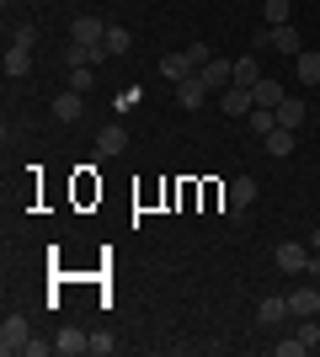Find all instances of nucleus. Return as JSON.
Here are the masks:
<instances>
[{
  "label": "nucleus",
  "mask_w": 320,
  "mask_h": 357,
  "mask_svg": "<svg viewBox=\"0 0 320 357\" xmlns=\"http://www.w3.org/2000/svg\"><path fill=\"white\" fill-rule=\"evenodd\" d=\"M27 314H6V326H0V352L16 357V352H27Z\"/></svg>",
  "instance_id": "f257e3e1"
},
{
  "label": "nucleus",
  "mask_w": 320,
  "mask_h": 357,
  "mask_svg": "<svg viewBox=\"0 0 320 357\" xmlns=\"http://www.w3.org/2000/svg\"><path fill=\"white\" fill-rule=\"evenodd\" d=\"M198 70H203V59L192 54V48H182V54H166V59H160V75H171V80H192Z\"/></svg>",
  "instance_id": "f03ea898"
},
{
  "label": "nucleus",
  "mask_w": 320,
  "mask_h": 357,
  "mask_svg": "<svg viewBox=\"0 0 320 357\" xmlns=\"http://www.w3.org/2000/svg\"><path fill=\"white\" fill-rule=\"evenodd\" d=\"M267 48H277V54H305V38H299V27L294 22H283V27H267Z\"/></svg>",
  "instance_id": "7ed1b4c3"
},
{
  "label": "nucleus",
  "mask_w": 320,
  "mask_h": 357,
  "mask_svg": "<svg viewBox=\"0 0 320 357\" xmlns=\"http://www.w3.org/2000/svg\"><path fill=\"white\" fill-rule=\"evenodd\" d=\"M70 38H75V43H86V48H102V43H107V27L96 22V16H75V22H70Z\"/></svg>",
  "instance_id": "20e7f679"
},
{
  "label": "nucleus",
  "mask_w": 320,
  "mask_h": 357,
  "mask_svg": "<svg viewBox=\"0 0 320 357\" xmlns=\"http://www.w3.org/2000/svg\"><path fill=\"white\" fill-rule=\"evenodd\" d=\"M198 80H203L208 91H224L229 80H235V59H208V64L198 70Z\"/></svg>",
  "instance_id": "39448f33"
},
{
  "label": "nucleus",
  "mask_w": 320,
  "mask_h": 357,
  "mask_svg": "<svg viewBox=\"0 0 320 357\" xmlns=\"http://www.w3.org/2000/svg\"><path fill=\"white\" fill-rule=\"evenodd\" d=\"M203 102H208V86H203L198 75H192V80H176V107H182V112H198Z\"/></svg>",
  "instance_id": "423d86ee"
},
{
  "label": "nucleus",
  "mask_w": 320,
  "mask_h": 357,
  "mask_svg": "<svg viewBox=\"0 0 320 357\" xmlns=\"http://www.w3.org/2000/svg\"><path fill=\"white\" fill-rule=\"evenodd\" d=\"M224 112H229V118H251V112H257L251 86H224Z\"/></svg>",
  "instance_id": "0eeeda50"
},
{
  "label": "nucleus",
  "mask_w": 320,
  "mask_h": 357,
  "mask_svg": "<svg viewBox=\"0 0 320 357\" xmlns=\"http://www.w3.org/2000/svg\"><path fill=\"white\" fill-rule=\"evenodd\" d=\"M289 314H294V320H315V314H320V294H315V288H294V294H289Z\"/></svg>",
  "instance_id": "6e6552de"
},
{
  "label": "nucleus",
  "mask_w": 320,
  "mask_h": 357,
  "mask_svg": "<svg viewBox=\"0 0 320 357\" xmlns=\"http://www.w3.org/2000/svg\"><path fill=\"white\" fill-rule=\"evenodd\" d=\"M80 112H86V96H80V91H59V96H54V118L59 123H80Z\"/></svg>",
  "instance_id": "1a4fd4ad"
},
{
  "label": "nucleus",
  "mask_w": 320,
  "mask_h": 357,
  "mask_svg": "<svg viewBox=\"0 0 320 357\" xmlns=\"http://www.w3.org/2000/svg\"><path fill=\"white\" fill-rule=\"evenodd\" d=\"M251 203H257V181H251V176H235V181H229V213H245Z\"/></svg>",
  "instance_id": "9d476101"
},
{
  "label": "nucleus",
  "mask_w": 320,
  "mask_h": 357,
  "mask_svg": "<svg viewBox=\"0 0 320 357\" xmlns=\"http://www.w3.org/2000/svg\"><path fill=\"white\" fill-rule=\"evenodd\" d=\"M277 267L283 272H310V251L299 240H289V245H277Z\"/></svg>",
  "instance_id": "9b49d317"
},
{
  "label": "nucleus",
  "mask_w": 320,
  "mask_h": 357,
  "mask_svg": "<svg viewBox=\"0 0 320 357\" xmlns=\"http://www.w3.org/2000/svg\"><path fill=\"white\" fill-rule=\"evenodd\" d=\"M54 347H59L64 357H80V352H91V336H86V331H75V326H64L59 336H54Z\"/></svg>",
  "instance_id": "f8f14e48"
},
{
  "label": "nucleus",
  "mask_w": 320,
  "mask_h": 357,
  "mask_svg": "<svg viewBox=\"0 0 320 357\" xmlns=\"http://www.w3.org/2000/svg\"><path fill=\"white\" fill-rule=\"evenodd\" d=\"M123 149H128V134H123L118 123L96 128V155H123Z\"/></svg>",
  "instance_id": "ddd939ff"
},
{
  "label": "nucleus",
  "mask_w": 320,
  "mask_h": 357,
  "mask_svg": "<svg viewBox=\"0 0 320 357\" xmlns=\"http://www.w3.org/2000/svg\"><path fill=\"white\" fill-rule=\"evenodd\" d=\"M273 112H277V128H299L305 123V102H294V96H283Z\"/></svg>",
  "instance_id": "4468645a"
},
{
  "label": "nucleus",
  "mask_w": 320,
  "mask_h": 357,
  "mask_svg": "<svg viewBox=\"0 0 320 357\" xmlns=\"http://www.w3.org/2000/svg\"><path fill=\"white\" fill-rule=\"evenodd\" d=\"M32 70V48H6V75H11V80H22V75Z\"/></svg>",
  "instance_id": "2eb2a0df"
},
{
  "label": "nucleus",
  "mask_w": 320,
  "mask_h": 357,
  "mask_svg": "<svg viewBox=\"0 0 320 357\" xmlns=\"http://www.w3.org/2000/svg\"><path fill=\"white\" fill-rule=\"evenodd\" d=\"M267 155H277V160H283V155H294V128H267Z\"/></svg>",
  "instance_id": "dca6fc26"
},
{
  "label": "nucleus",
  "mask_w": 320,
  "mask_h": 357,
  "mask_svg": "<svg viewBox=\"0 0 320 357\" xmlns=\"http://www.w3.org/2000/svg\"><path fill=\"white\" fill-rule=\"evenodd\" d=\"M261 326H283V320H289V294L283 298H261Z\"/></svg>",
  "instance_id": "f3484780"
},
{
  "label": "nucleus",
  "mask_w": 320,
  "mask_h": 357,
  "mask_svg": "<svg viewBox=\"0 0 320 357\" xmlns=\"http://www.w3.org/2000/svg\"><path fill=\"white\" fill-rule=\"evenodd\" d=\"M294 70H299V80H305V86H320V54H315V48H305V54L294 59Z\"/></svg>",
  "instance_id": "a211bd4d"
},
{
  "label": "nucleus",
  "mask_w": 320,
  "mask_h": 357,
  "mask_svg": "<svg viewBox=\"0 0 320 357\" xmlns=\"http://www.w3.org/2000/svg\"><path fill=\"white\" fill-rule=\"evenodd\" d=\"M251 96H257V107H277V102H283V86H277V80H267V75H261L257 86H251Z\"/></svg>",
  "instance_id": "6ab92c4d"
},
{
  "label": "nucleus",
  "mask_w": 320,
  "mask_h": 357,
  "mask_svg": "<svg viewBox=\"0 0 320 357\" xmlns=\"http://www.w3.org/2000/svg\"><path fill=\"white\" fill-rule=\"evenodd\" d=\"M257 80H261V64H257V54L235 59V86H257Z\"/></svg>",
  "instance_id": "aec40b11"
},
{
  "label": "nucleus",
  "mask_w": 320,
  "mask_h": 357,
  "mask_svg": "<svg viewBox=\"0 0 320 357\" xmlns=\"http://www.w3.org/2000/svg\"><path fill=\"white\" fill-rule=\"evenodd\" d=\"M128 48H134V38H128V27H107V54H112V59H123Z\"/></svg>",
  "instance_id": "412c9836"
},
{
  "label": "nucleus",
  "mask_w": 320,
  "mask_h": 357,
  "mask_svg": "<svg viewBox=\"0 0 320 357\" xmlns=\"http://www.w3.org/2000/svg\"><path fill=\"white\" fill-rule=\"evenodd\" d=\"M289 16H294V6H289V0H267V27H283Z\"/></svg>",
  "instance_id": "4be33fe9"
},
{
  "label": "nucleus",
  "mask_w": 320,
  "mask_h": 357,
  "mask_svg": "<svg viewBox=\"0 0 320 357\" xmlns=\"http://www.w3.org/2000/svg\"><path fill=\"white\" fill-rule=\"evenodd\" d=\"M64 64H70V70H75V64H91V48L70 38V43H64Z\"/></svg>",
  "instance_id": "5701e85b"
},
{
  "label": "nucleus",
  "mask_w": 320,
  "mask_h": 357,
  "mask_svg": "<svg viewBox=\"0 0 320 357\" xmlns=\"http://www.w3.org/2000/svg\"><path fill=\"white\" fill-rule=\"evenodd\" d=\"M91 86H96V80H91V64H75V70H70V91H80V96H86Z\"/></svg>",
  "instance_id": "b1692460"
},
{
  "label": "nucleus",
  "mask_w": 320,
  "mask_h": 357,
  "mask_svg": "<svg viewBox=\"0 0 320 357\" xmlns=\"http://www.w3.org/2000/svg\"><path fill=\"white\" fill-rule=\"evenodd\" d=\"M107 352H118V336H112V331H96L91 336V357H107Z\"/></svg>",
  "instance_id": "393cba45"
},
{
  "label": "nucleus",
  "mask_w": 320,
  "mask_h": 357,
  "mask_svg": "<svg viewBox=\"0 0 320 357\" xmlns=\"http://www.w3.org/2000/svg\"><path fill=\"white\" fill-rule=\"evenodd\" d=\"M305 352H310V342L299 336V331H294L289 342H277V357H305Z\"/></svg>",
  "instance_id": "a878e982"
},
{
  "label": "nucleus",
  "mask_w": 320,
  "mask_h": 357,
  "mask_svg": "<svg viewBox=\"0 0 320 357\" xmlns=\"http://www.w3.org/2000/svg\"><path fill=\"white\" fill-rule=\"evenodd\" d=\"M11 43H16V48H32V43H38V32H32V27H16Z\"/></svg>",
  "instance_id": "bb28decb"
},
{
  "label": "nucleus",
  "mask_w": 320,
  "mask_h": 357,
  "mask_svg": "<svg viewBox=\"0 0 320 357\" xmlns=\"http://www.w3.org/2000/svg\"><path fill=\"white\" fill-rule=\"evenodd\" d=\"M48 352H59L54 342H27V357H48Z\"/></svg>",
  "instance_id": "cd10ccee"
},
{
  "label": "nucleus",
  "mask_w": 320,
  "mask_h": 357,
  "mask_svg": "<svg viewBox=\"0 0 320 357\" xmlns=\"http://www.w3.org/2000/svg\"><path fill=\"white\" fill-rule=\"evenodd\" d=\"M32 6H43V0H32Z\"/></svg>",
  "instance_id": "c85d7f7f"
}]
</instances>
